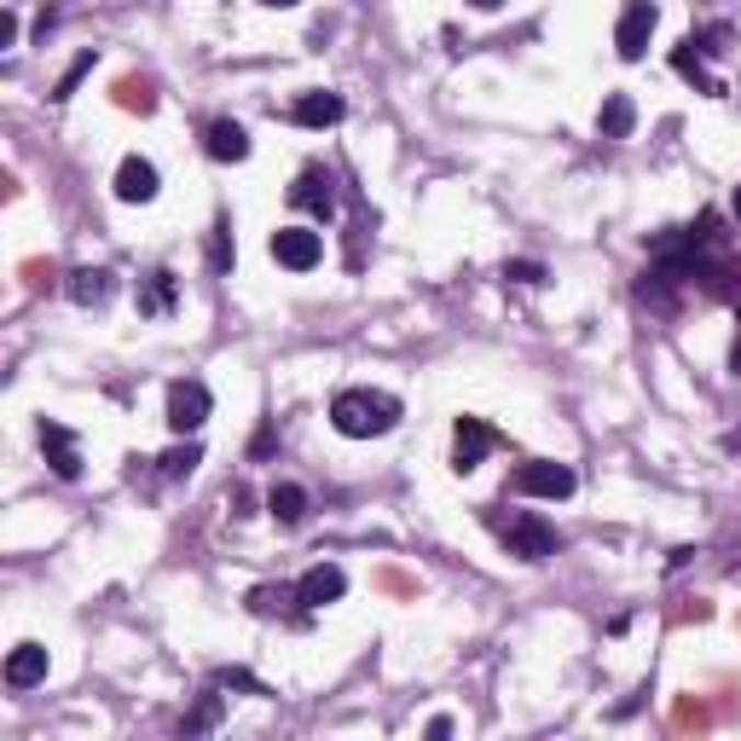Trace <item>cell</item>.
Returning <instances> with one entry per match:
<instances>
[{"label":"cell","mask_w":741,"mask_h":741,"mask_svg":"<svg viewBox=\"0 0 741 741\" xmlns=\"http://www.w3.org/2000/svg\"><path fill=\"white\" fill-rule=\"evenodd\" d=\"M331 423H337V435H347V441L388 435V429L400 423V400L383 395V388H342V395L331 400Z\"/></svg>","instance_id":"obj_1"},{"label":"cell","mask_w":741,"mask_h":741,"mask_svg":"<svg viewBox=\"0 0 741 741\" xmlns=\"http://www.w3.org/2000/svg\"><path fill=\"white\" fill-rule=\"evenodd\" d=\"M487 522L504 539V550L522 556V562H545V556H556V545H562V539H556V527L539 522V516H510V522L504 516H487Z\"/></svg>","instance_id":"obj_2"},{"label":"cell","mask_w":741,"mask_h":741,"mask_svg":"<svg viewBox=\"0 0 741 741\" xmlns=\"http://www.w3.org/2000/svg\"><path fill=\"white\" fill-rule=\"evenodd\" d=\"M654 24H661V7H654V0H626L620 24H614V53H620L626 65H637V58L649 53Z\"/></svg>","instance_id":"obj_3"},{"label":"cell","mask_w":741,"mask_h":741,"mask_svg":"<svg viewBox=\"0 0 741 741\" xmlns=\"http://www.w3.org/2000/svg\"><path fill=\"white\" fill-rule=\"evenodd\" d=\"M203 423H209V388H203L197 377L169 383V429L174 435H197Z\"/></svg>","instance_id":"obj_4"},{"label":"cell","mask_w":741,"mask_h":741,"mask_svg":"<svg viewBox=\"0 0 741 741\" xmlns=\"http://www.w3.org/2000/svg\"><path fill=\"white\" fill-rule=\"evenodd\" d=\"M273 261L290 266V273H314V266L324 261V238L307 232V226H278L273 232Z\"/></svg>","instance_id":"obj_5"},{"label":"cell","mask_w":741,"mask_h":741,"mask_svg":"<svg viewBox=\"0 0 741 741\" xmlns=\"http://www.w3.org/2000/svg\"><path fill=\"white\" fill-rule=\"evenodd\" d=\"M510 487L527 492V499H568V492H573V469L550 464V458H533V464H522L516 476H510Z\"/></svg>","instance_id":"obj_6"},{"label":"cell","mask_w":741,"mask_h":741,"mask_svg":"<svg viewBox=\"0 0 741 741\" xmlns=\"http://www.w3.org/2000/svg\"><path fill=\"white\" fill-rule=\"evenodd\" d=\"M290 209H307L314 220H331L337 215V180L324 169H301L290 185Z\"/></svg>","instance_id":"obj_7"},{"label":"cell","mask_w":741,"mask_h":741,"mask_svg":"<svg viewBox=\"0 0 741 741\" xmlns=\"http://www.w3.org/2000/svg\"><path fill=\"white\" fill-rule=\"evenodd\" d=\"M342 591H347V573L337 562H319L296 580V603L301 608H331V603H342Z\"/></svg>","instance_id":"obj_8"},{"label":"cell","mask_w":741,"mask_h":741,"mask_svg":"<svg viewBox=\"0 0 741 741\" xmlns=\"http://www.w3.org/2000/svg\"><path fill=\"white\" fill-rule=\"evenodd\" d=\"M487 452H492V429L481 418H458V429H452V469L469 476V469H481Z\"/></svg>","instance_id":"obj_9"},{"label":"cell","mask_w":741,"mask_h":741,"mask_svg":"<svg viewBox=\"0 0 741 741\" xmlns=\"http://www.w3.org/2000/svg\"><path fill=\"white\" fill-rule=\"evenodd\" d=\"M41 452H47V464H53V476L58 481H76L81 476V446L65 423H47L41 418Z\"/></svg>","instance_id":"obj_10"},{"label":"cell","mask_w":741,"mask_h":741,"mask_svg":"<svg viewBox=\"0 0 741 741\" xmlns=\"http://www.w3.org/2000/svg\"><path fill=\"white\" fill-rule=\"evenodd\" d=\"M203 151L215 162H243L250 157V134H243V122L220 116V122H209V134H203Z\"/></svg>","instance_id":"obj_11"},{"label":"cell","mask_w":741,"mask_h":741,"mask_svg":"<svg viewBox=\"0 0 741 741\" xmlns=\"http://www.w3.org/2000/svg\"><path fill=\"white\" fill-rule=\"evenodd\" d=\"M162 192V185H157V169H151V162L146 157H122V169H116V197L122 203H151Z\"/></svg>","instance_id":"obj_12"},{"label":"cell","mask_w":741,"mask_h":741,"mask_svg":"<svg viewBox=\"0 0 741 741\" xmlns=\"http://www.w3.org/2000/svg\"><path fill=\"white\" fill-rule=\"evenodd\" d=\"M47 649L41 643H18L12 654H7V684L12 689H35V684H47Z\"/></svg>","instance_id":"obj_13"},{"label":"cell","mask_w":741,"mask_h":741,"mask_svg":"<svg viewBox=\"0 0 741 741\" xmlns=\"http://www.w3.org/2000/svg\"><path fill=\"white\" fill-rule=\"evenodd\" d=\"M116 290V273H105V266H76L70 273V301L76 307H105Z\"/></svg>","instance_id":"obj_14"},{"label":"cell","mask_w":741,"mask_h":741,"mask_svg":"<svg viewBox=\"0 0 741 741\" xmlns=\"http://www.w3.org/2000/svg\"><path fill=\"white\" fill-rule=\"evenodd\" d=\"M342 93H301L296 99V122H301V128H337V122H342Z\"/></svg>","instance_id":"obj_15"},{"label":"cell","mask_w":741,"mask_h":741,"mask_svg":"<svg viewBox=\"0 0 741 741\" xmlns=\"http://www.w3.org/2000/svg\"><path fill=\"white\" fill-rule=\"evenodd\" d=\"M266 516H273V522H284V527H296V522L307 516V487H296V481H278L273 492H266Z\"/></svg>","instance_id":"obj_16"},{"label":"cell","mask_w":741,"mask_h":741,"mask_svg":"<svg viewBox=\"0 0 741 741\" xmlns=\"http://www.w3.org/2000/svg\"><path fill=\"white\" fill-rule=\"evenodd\" d=\"M596 122H603V139H631V128H637V105H631L626 93H614Z\"/></svg>","instance_id":"obj_17"},{"label":"cell","mask_w":741,"mask_h":741,"mask_svg":"<svg viewBox=\"0 0 741 741\" xmlns=\"http://www.w3.org/2000/svg\"><path fill=\"white\" fill-rule=\"evenodd\" d=\"M672 70H677V76H689V81H695V88H702V93H725V88H718V81L702 70V53H695L689 41H684V47H672Z\"/></svg>","instance_id":"obj_18"},{"label":"cell","mask_w":741,"mask_h":741,"mask_svg":"<svg viewBox=\"0 0 741 741\" xmlns=\"http://www.w3.org/2000/svg\"><path fill=\"white\" fill-rule=\"evenodd\" d=\"M162 476H169V481H180V476H192V469L203 464V446L197 441H185V446H169V452H162Z\"/></svg>","instance_id":"obj_19"},{"label":"cell","mask_w":741,"mask_h":741,"mask_svg":"<svg viewBox=\"0 0 741 741\" xmlns=\"http://www.w3.org/2000/svg\"><path fill=\"white\" fill-rule=\"evenodd\" d=\"M169 301H174V273L162 266V273H151V290L139 296V314H169Z\"/></svg>","instance_id":"obj_20"},{"label":"cell","mask_w":741,"mask_h":741,"mask_svg":"<svg viewBox=\"0 0 741 741\" xmlns=\"http://www.w3.org/2000/svg\"><path fill=\"white\" fill-rule=\"evenodd\" d=\"M215 725H220V695H203L197 713L180 718V736H203V730H215Z\"/></svg>","instance_id":"obj_21"},{"label":"cell","mask_w":741,"mask_h":741,"mask_svg":"<svg viewBox=\"0 0 741 741\" xmlns=\"http://www.w3.org/2000/svg\"><path fill=\"white\" fill-rule=\"evenodd\" d=\"M209 266L215 273H232V226L215 220V232H209Z\"/></svg>","instance_id":"obj_22"},{"label":"cell","mask_w":741,"mask_h":741,"mask_svg":"<svg viewBox=\"0 0 741 741\" xmlns=\"http://www.w3.org/2000/svg\"><path fill=\"white\" fill-rule=\"evenodd\" d=\"M290 596H296V591H284V585H255V591H250V608H255V614H273L278 603H290Z\"/></svg>","instance_id":"obj_23"},{"label":"cell","mask_w":741,"mask_h":741,"mask_svg":"<svg viewBox=\"0 0 741 741\" xmlns=\"http://www.w3.org/2000/svg\"><path fill=\"white\" fill-rule=\"evenodd\" d=\"M88 70H93V53H81V58H76V65L65 70V81H58V88H53V99H70V93H76V81H81V76H88Z\"/></svg>","instance_id":"obj_24"},{"label":"cell","mask_w":741,"mask_h":741,"mask_svg":"<svg viewBox=\"0 0 741 741\" xmlns=\"http://www.w3.org/2000/svg\"><path fill=\"white\" fill-rule=\"evenodd\" d=\"M504 278H516V284H545V266H539V261H504Z\"/></svg>","instance_id":"obj_25"},{"label":"cell","mask_w":741,"mask_h":741,"mask_svg":"<svg viewBox=\"0 0 741 741\" xmlns=\"http://www.w3.org/2000/svg\"><path fill=\"white\" fill-rule=\"evenodd\" d=\"M122 105H128V111H151V88H146V81H122Z\"/></svg>","instance_id":"obj_26"},{"label":"cell","mask_w":741,"mask_h":741,"mask_svg":"<svg viewBox=\"0 0 741 741\" xmlns=\"http://www.w3.org/2000/svg\"><path fill=\"white\" fill-rule=\"evenodd\" d=\"M18 41V12H0V47H12Z\"/></svg>","instance_id":"obj_27"},{"label":"cell","mask_w":741,"mask_h":741,"mask_svg":"<svg viewBox=\"0 0 741 741\" xmlns=\"http://www.w3.org/2000/svg\"><path fill=\"white\" fill-rule=\"evenodd\" d=\"M261 7H273V12H290V7H296V0H261Z\"/></svg>","instance_id":"obj_28"},{"label":"cell","mask_w":741,"mask_h":741,"mask_svg":"<svg viewBox=\"0 0 741 741\" xmlns=\"http://www.w3.org/2000/svg\"><path fill=\"white\" fill-rule=\"evenodd\" d=\"M469 7H481V12H492V7H504V0H469Z\"/></svg>","instance_id":"obj_29"},{"label":"cell","mask_w":741,"mask_h":741,"mask_svg":"<svg viewBox=\"0 0 741 741\" xmlns=\"http://www.w3.org/2000/svg\"><path fill=\"white\" fill-rule=\"evenodd\" d=\"M730 452H741V429H736V435H730Z\"/></svg>","instance_id":"obj_30"},{"label":"cell","mask_w":741,"mask_h":741,"mask_svg":"<svg viewBox=\"0 0 741 741\" xmlns=\"http://www.w3.org/2000/svg\"><path fill=\"white\" fill-rule=\"evenodd\" d=\"M736 220H741V185H736Z\"/></svg>","instance_id":"obj_31"}]
</instances>
